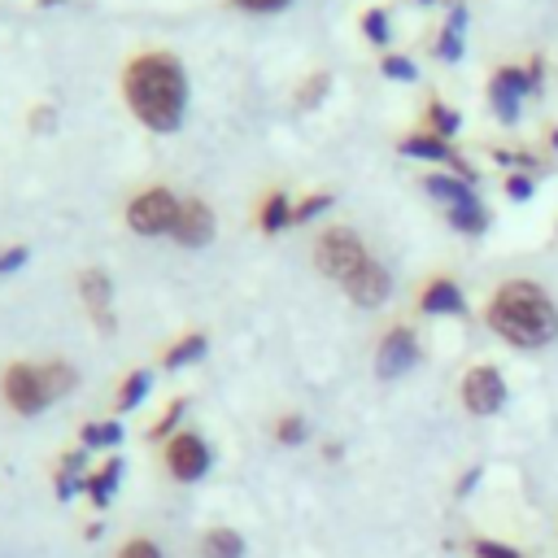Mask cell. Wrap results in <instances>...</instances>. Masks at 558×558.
<instances>
[{"mask_svg": "<svg viewBox=\"0 0 558 558\" xmlns=\"http://www.w3.org/2000/svg\"><path fill=\"white\" fill-rule=\"evenodd\" d=\"M126 87V105L131 113L148 126V131H174L183 122V105H187V78L179 57L170 52H144L126 65L122 74Z\"/></svg>", "mask_w": 558, "mask_h": 558, "instance_id": "1", "label": "cell"}, {"mask_svg": "<svg viewBox=\"0 0 558 558\" xmlns=\"http://www.w3.org/2000/svg\"><path fill=\"white\" fill-rule=\"evenodd\" d=\"M484 318L514 349H545V344L558 340V305L532 279H506L488 296Z\"/></svg>", "mask_w": 558, "mask_h": 558, "instance_id": "2", "label": "cell"}, {"mask_svg": "<svg viewBox=\"0 0 558 558\" xmlns=\"http://www.w3.org/2000/svg\"><path fill=\"white\" fill-rule=\"evenodd\" d=\"M74 388V371L65 366H31V362H13L4 371V397L17 414H39L48 401H57L61 392Z\"/></svg>", "mask_w": 558, "mask_h": 558, "instance_id": "3", "label": "cell"}, {"mask_svg": "<svg viewBox=\"0 0 558 558\" xmlns=\"http://www.w3.org/2000/svg\"><path fill=\"white\" fill-rule=\"evenodd\" d=\"M314 262H318V270L327 275V279H336L340 288L371 262V253H366V244L357 240V231H349V227H331V231H323L318 235V244H314Z\"/></svg>", "mask_w": 558, "mask_h": 558, "instance_id": "4", "label": "cell"}, {"mask_svg": "<svg viewBox=\"0 0 558 558\" xmlns=\"http://www.w3.org/2000/svg\"><path fill=\"white\" fill-rule=\"evenodd\" d=\"M179 205L183 201H174V192L148 187V192H140L126 205V227L140 231V235H170L174 231V218H179Z\"/></svg>", "mask_w": 558, "mask_h": 558, "instance_id": "5", "label": "cell"}, {"mask_svg": "<svg viewBox=\"0 0 558 558\" xmlns=\"http://www.w3.org/2000/svg\"><path fill=\"white\" fill-rule=\"evenodd\" d=\"M532 92H536V83H532V74L523 65H497L493 78H488V100H493V113L501 122H514L519 118V100L532 96Z\"/></svg>", "mask_w": 558, "mask_h": 558, "instance_id": "6", "label": "cell"}, {"mask_svg": "<svg viewBox=\"0 0 558 558\" xmlns=\"http://www.w3.org/2000/svg\"><path fill=\"white\" fill-rule=\"evenodd\" d=\"M506 401V379L497 366H471L462 375V405L471 414H497Z\"/></svg>", "mask_w": 558, "mask_h": 558, "instance_id": "7", "label": "cell"}, {"mask_svg": "<svg viewBox=\"0 0 558 558\" xmlns=\"http://www.w3.org/2000/svg\"><path fill=\"white\" fill-rule=\"evenodd\" d=\"M405 157H418V161H436V166H453V174H462L466 183H475V170L453 153V144L445 140V135H436V131H414V135H405L401 144H397Z\"/></svg>", "mask_w": 558, "mask_h": 558, "instance_id": "8", "label": "cell"}, {"mask_svg": "<svg viewBox=\"0 0 558 558\" xmlns=\"http://www.w3.org/2000/svg\"><path fill=\"white\" fill-rule=\"evenodd\" d=\"M414 362H418V340H414V331H410V327H392V331L379 340L375 371H379L384 379H397V375H405Z\"/></svg>", "mask_w": 558, "mask_h": 558, "instance_id": "9", "label": "cell"}, {"mask_svg": "<svg viewBox=\"0 0 558 558\" xmlns=\"http://www.w3.org/2000/svg\"><path fill=\"white\" fill-rule=\"evenodd\" d=\"M166 466H170V475L174 480H201L205 475V466H209V445L201 440V436H192V432H183V436H170V445H166Z\"/></svg>", "mask_w": 558, "mask_h": 558, "instance_id": "10", "label": "cell"}, {"mask_svg": "<svg viewBox=\"0 0 558 558\" xmlns=\"http://www.w3.org/2000/svg\"><path fill=\"white\" fill-rule=\"evenodd\" d=\"M344 292H349V301L353 305H362V310H375V305H384L388 301V292H392V279H388V270L371 257L349 283H344Z\"/></svg>", "mask_w": 558, "mask_h": 558, "instance_id": "11", "label": "cell"}, {"mask_svg": "<svg viewBox=\"0 0 558 558\" xmlns=\"http://www.w3.org/2000/svg\"><path fill=\"white\" fill-rule=\"evenodd\" d=\"M179 244H187V248H196V244H205L209 235H214V209L205 205V201H183L179 205V218H174V231H170Z\"/></svg>", "mask_w": 558, "mask_h": 558, "instance_id": "12", "label": "cell"}, {"mask_svg": "<svg viewBox=\"0 0 558 558\" xmlns=\"http://www.w3.org/2000/svg\"><path fill=\"white\" fill-rule=\"evenodd\" d=\"M78 292H83V301H87L96 327H113V314H109V296H113L109 275H105V270H83V275H78Z\"/></svg>", "mask_w": 558, "mask_h": 558, "instance_id": "13", "label": "cell"}, {"mask_svg": "<svg viewBox=\"0 0 558 558\" xmlns=\"http://www.w3.org/2000/svg\"><path fill=\"white\" fill-rule=\"evenodd\" d=\"M418 305L427 310V314H462V288L449 279V275H436L427 288H423V296H418Z\"/></svg>", "mask_w": 558, "mask_h": 558, "instance_id": "14", "label": "cell"}, {"mask_svg": "<svg viewBox=\"0 0 558 558\" xmlns=\"http://www.w3.org/2000/svg\"><path fill=\"white\" fill-rule=\"evenodd\" d=\"M423 187H427V196H436L445 209H453V205H462V201H471V196H475V192H471V183H466L462 174H445V170L423 174Z\"/></svg>", "mask_w": 558, "mask_h": 558, "instance_id": "15", "label": "cell"}, {"mask_svg": "<svg viewBox=\"0 0 558 558\" xmlns=\"http://www.w3.org/2000/svg\"><path fill=\"white\" fill-rule=\"evenodd\" d=\"M445 218H449V227L462 231V235H480V231L488 227V209H484L475 196L462 201V205H453V209H445Z\"/></svg>", "mask_w": 558, "mask_h": 558, "instance_id": "16", "label": "cell"}, {"mask_svg": "<svg viewBox=\"0 0 558 558\" xmlns=\"http://www.w3.org/2000/svg\"><path fill=\"white\" fill-rule=\"evenodd\" d=\"M201 554H205V558H244V541H240V532H231V527H214V532H205Z\"/></svg>", "mask_w": 558, "mask_h": 558, "instance_id": "17", "label": "cell"}, {"mask_svg": "<svg viewBox=\"0 0 558 558\" xmlns=\"http://www.w3.org/2000/svg\"><path fill=\"white\" fill-rule=\"evenodd\" d=\"M458 126H462V118H458V109H453V105H445V100H432V105H427V131H436V135L453 140V135H458Z\"/></svg>", "mask_w": 558, "mask_h": 558, "instance_id": "18", "label": "cell"}, {"mask_svg": "<svg viewBox=\"0 0 558 558\" xmlns=\"http://www.w3.org/2000/svg\"><path fill=\"white\" fill-rule=\"evenodd\" d=\"M292 201L283 196V192H270L266 196V205H262V231H279V227H288L292 222Z\"/></svg>", "mask_w": 558, "mask_h": 558, "instance_id": "19", "label": "cell"}, {"mask_svg": "<svg viewBox=\"0 0 558 558\" xmlns=\"http://www.w3.org/2000/svg\"><path fill=\"white\" fill-rule=\"evenodd\" d=\"M362 35H366L371 44H379V48H384V44L392 39V26H388V13H384V9H366V13H362Z\"/></svg>", "mask_w": 558, "mask_h": 558, "instance_id": "20", "label": "cell"}, {"mask_svg": "<svg viewBox=\"0 0 558 558\" xmlns=\"http://www.w3.org/2000/svg\"><path fill=\"white\" fill-rule=\"evenodd\" d=\"M205 353V336H187V340H179V344H170V353H166V366L174 371V366H187V362H196Z\"/></svg>", "mask_w": 558, "mask_h": 558, "instance_id": "21", "label": "cell"}, {"mask_svg": "<svg viewBox=\"0 0 558 558\" xmlns=\"http://www.w3.org/2000/svg\"><path fill=\"white\" fill-rule=\"evenodd\" d=\"M118 471H122V462H109L105 471H96V475L87 480V488H92V501H96V506H105V501H109V493H113V480H118Z\"/></svg>", "mask_w": 558, "mask_h": 558, "instance_id": "22", "label": "cell"}, {"mask_svg": "<svg viewBox=\"0 0 558 558\" xmlns=\"http://www.w3.org/2000/svg\"><path fill=\"white\" fill-rule=\"evenodd\" d=\"M436 57H440V61H458V57H462V31H458V26L445 22V31L436 35Z\"/></svg>", "mask_w": 558, "mask_h": 558, "instance_id": "23", "label": "cell"}, {"mask_svg": "<svg viewBox=\"0 0 558 558\" xmlns=\"http://www.w3.org/2000/svg\"><path fill=\"white\" fill-rule=\"evenodd\" d=\"M379 70H384L388 78H397V83H410V78H418L414 61H410V57H401V52H388V57L379 61Z\"/></svg>", "mask_w": 558, "mask_h": 558, "instance_id": "24", "label": "cell"}, {"mask_svg": "<svg viewBox=\"0 0 558 558\" xmlns=\"http://www.w3.org/2000/svg\"><path fill=\"white\" fill-rule=\"evenodd\" d=\"M532 192H536L532 170H510V174H506V196H510V201H532Z\"/></svg>", "mask_w": 558, "mask_h": 558, "instance_id": "25", "label": "cell"}, {"mask_svg": "<svg viewBox=\"0 0 558 558\" xmlns=\"http://www.w3.org/2000/svg\"><path fill=\"white\" fill-rule=\"evenodd\" d=\"M327 87H331V74H323V70H318L314 78H305V87H301V96H296V105H301V109H310V105H318Z\"/></svg>", "mask_w": 558, "mask_h": 558, "instance_id": "26", "label": "cell"}, {"mask_svg": "<svg viewBox=\"0 0 558 558\" xmlns=\"http://www.w3.org/2000/svg\"><path fill=\"white\" fill-rule=\"evenodd\" d=\"M148 392V371H135V375H126V384H122V397H118V405L122 410H131L140 397Z\"/></svg>", "mask_w": 558, "mask_h": 558, "instance_id": "27", "label": "cell"}, {"mask_svg": "<svg viewBox=\"0 0 558 558\" xmlns=\"http://www.w3.org/2000/svg\"><path fill=\"white\" fill-rule=\"evenodd\" d=\"M327 205H331V196H327V192H318V196H305V201L292 209V222H310V218H314V214H323Z\"/></svg>", "mask_w": 558, "mask_h": 558, "instance_id": "28", "label": "cell"}, {"mask_svg": "<svg viewBox=\"0 0 558 558\" xmlns=\"http://www.w3.org/2000/svg\"><path fill=\"white\" fill-rule=\"evenodd\" d=\"M122 432H118V423H92V427H83V440L87 445H113Z\"/></svg>", "mask_w": 558, "mask_h": 558, "instance_id": "29", "label": "cell"}, {"mask_svg": "<svg viewBox=\"0 0 558 558\" xmlns=\"http://www.w3.org/2000/svg\"><path fill=\"white\" fill-rule=\"evenodd\" d=\"M275 436H279L283 445H296V440L305 436V423H301L296 414H288V418H279V423H275Z\"/></svg>", "mask_w": 558, "mask_h": 558, "instance_id": "30", "label": "cell"}, {"mask_svg": "<svg viewBox=\"0 0 558 558\" xmlns=\"http://www.w3.org/2000/svg\"><path fill=\"white\" fill-rule=\"evenodd\" d=\"M471 549H475V558H523L519 549H510V545H497V541H475Z\"/></svg>", "mask_w": 558, "mask_h": 558, "instance_id": "31", "label": "cell"}, {"mask_svg": "<svg viewBox=\"0 0 558 558\" xmlns=\"http://www.w3.org/2000/svg\"><path fill=\"white\" fill-rule=\"evenodd\" d=\"M118 558H161V549H157L153 541L135 536V541H126V545H122V554H118Z\"/></svg>", "mask_w": 558, "mask_h": 558, "instance_id": "32", "label": "cell"}, {"mask_svg": "<svg viewBox=\"0 0 558 558\" xmlns=\"http://www.w3.org/2000/svg\"><path fill=\"white\" fill-rule=\"evenodd\" d=\"M231 4H240V9H248V13H279V9H288L292 0H231Z\"/></svg>", "mask_w": 558, "mask_h": 558, "instance_id": "33", "label": "cell"}, {"mask_svg": "<svg viewBox=\"0 0 558 558\" xmlns=\"http://www.w3.org/2000/svg\"><path fill=\"white\" fill-rule=\"evenodd\" d=\"M22 262H26V244H13L9 253H0V275H4V270H17Z\"/></svg>", "mask_w": 558, "mask_h": 558, "instance_id": "34", "label": "cell"}, {"mask_svg": "<svg viewBox=\"0 0 558 558\" xmlns=\"http://www.w3.org/2000/svg\"><path fill=\"white\" fill-rule=\"evenodd\" d=\"M549 144H554V153H558V126H554V131H549Z\"/></svg>", "mask_w": 558, "mask_h": 558, "instance_id": "35", "label": "cell"}]
</instances>
